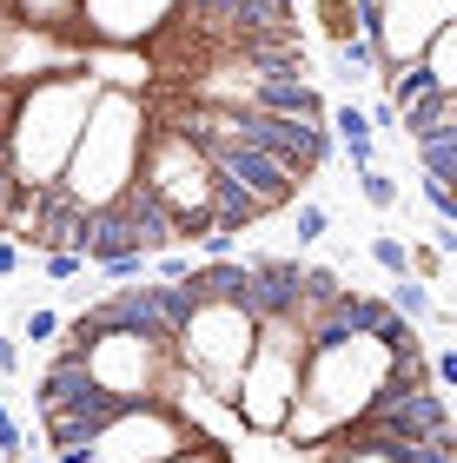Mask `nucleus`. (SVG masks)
<instances>
[{
	"label": "nucleus",
	"mask_w": 457,
	"mask_h": 463,
	"mask_svg": "<svg viewBox=\"0 0 457 463\" xmlns=\"http://www.w3.org/2000/svg\"><path fill=\"white\" fill-rule=\"evenodd\" d=\"M292 0H0V239L27 259H173L325 173Z\"/></svg>",
	"instance_id": "obj_1"
},
{
	"label": "nucleus",
	"mask_w": 457,
	"mask_h": 463,
	"mask_svg": "<svg viewBox=\"0 0 457 463\" xmlns=\"http://www.w3.org/2000/svg\"><path fill=\"white\" fill-rule=\"evenodd\" d=\"M47 463H457L431 338L305 259H219L60 318Z\"/></svg>",
	"instance_id": "obj_2"
},
{
	"label": "nucleus",
	"mask_w": 457,
	"mask_h": 463,
	"mask_svg": "<svg viewBox=\"0 0 457 463\" xmlns=\"http://www.w3.org/2000/svg\"><path fill=\"white\" fill-rule=\"evenodd\" d=\"M325 126H338V139H345V153H351V165H358V173H371V165H378V139H371V119H365V107H345L338 113H325Z\"/></svg>",
	"instance_id": "obj_3"
},
{
	"label": "nucleus",
	"mask_w": 457,
	"mask_h": 463,
	"mask_svg": "<svg viewBox=\"0 0 457 463\" xmlns=\"http://www.w3.org/2000/svg\"><path fill=\"white\" fill-rule=\"evenodd\" d=\"M405 271H411L418 285H444V251H438V245H411V239H405Z\"/></svg>",
	"instance_id": "obj_4"
},
{
	"label": "nucleus",
	"mask_w": 457,
	"mask_h": 463,
	"mask_svg": "<svg viewBox=\"0 0 457 463\" xmlns=\"http://www.w3.org/2000/svg\"><path fill=\"white\" fill-rule=\"evenodd\" d=\"M358 193H365L371 213H391V205H398V179H391L385 165H371V173H358Z\"/></svg>",
	"instance_id": "obj_5"
},
{
	"label": "nucleus",
	"mask_w": 457,
	"mask_h": 463,
	"mask_svg": "<svg viewBox=\"0 0 457 463\" xmlns=\"http://www.w3.org/2000/svg\"><path fill=\"white\" fill-rule=\"evenodd\" d=\"M20 338H27V345H40V351H47V345L60 338V311H47V305H40V311H27V325H20Z\"/></svg>",
	"instance_id": "obj_6"
},
{
	"label": "nucleus",
	"mask_w": 457,
	"mask_h": 463,
	"mask_svg": "<svg viewBox=\"0 0 457 463\" xmlns=\"http://www.w3.org/2000/svg\"><path fill=\"white\" fill-rule=\"evenodd\" d=\"M371 259H378V271H391V279H411L405 271V239H391V232L371 239Z\"/></svg>",
	"instance_id": "obj_7"
},
{
	"label": "nucleus",
	"mask_w": 457,
	"mask_h": 463,
	"mask_svg": "<svg viewBox=\"0 0 457 463\" xmlns=\"http://www.w3.org/2000/svg\"><path fill=\"white\" fill-rule=\"evenodd\" d=\"M27 450H33V444H27V430L14 424V411H7V404H0V457H7V463H27Z\"/></svg>",
	"instance_id": "obj_8"
},
{
	"label": "nucleus",
	"mask_w": 457,
	"mask_h": 463,
	"mask_svg": "<svg viewBox=\"0 0 457 463\" xmlns=\"http://www.w3.org/2000/svg\"><path fill=\"white\" fill-rule=\"evenodd\" d=\"M325 232V205H299V239H319Z\"/></svg>",
	"instance_id": "obj_9"
},
{
	"label": "nucleus",
	"mask_w": 457,
	"mask_h": 463,
	"mask_svg": "<svg viewBox=\"0 0 457 463\" xmlns=\"http://www.w3.org/2000/svg\"><path fill=\"white\" fill-rule=\"evenodd\" d=\"M14 271H27V251H20V245H7V239H0V279H14Z\"/></svg>",
	"instance_id": "obj_10"
},
{
	"label": "nucleus",
	"mask_w": 457,
	"mask_h": 463,
	"mask_svg": "<svg viewBox=\"0 0 457 463\" xmlns=\"http://www.w3.org/2000/svg\"><path fill=\"white\" fill-rule=\"evenodd\" d=\"M40 271H47V279H73V271H87L80 259H40Z\"/></svg>",
	"instance_id": "obj_11"
},
{
	"label": "nucleus",
	"mask_w": 457,
	"mask_h": 463,
	"mask_svg": "<svg viewBox=\"0 0 457 463\" xmlns=\"http://www.w3.org/2000/svg\"><path fill=\"white\" fill-rule=\"evenodd\" d=\"M0 377H20V345L0 338Z\"/></svg>",
	"instance_id": "obj_12"
},
{
	"label": "nucleus",
	"mask_w": 457,
	"mask_h": 463,
	"mask_svg": "<svg viewBox=\"0 0 457 463\" xmlns=\"http://www.w3.org/2000/svg\"><path fill=\"white\" fill-rule=\"evenodd\" d=\"M27 463H47V457H40V450H27Z\"/></svg>",
	"instance_id": "obj_13"
}]
</instances>
